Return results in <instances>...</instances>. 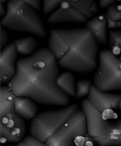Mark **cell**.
Returning <instances> with one entry per match:
<instances>
[{
	"mask_svg": "<svg viewBox=\"0 0 121 146\" xmlns=\"http://www.w3.org/2000/svg\"><path fill=\"white\" fill-rule=\"evenodd\" d=\"M91 82L89 80H80L77 82L76 87V98L82 99L89 94Z\"/></svg>",
	"mask_w": 121,
	"mask_h": 146,
	"instance_id": "cell-18",
	"label": "cell"
},
{
	"mask_svg": "<svg viewBox=\"0 0 121 146\" xmlns=\"http://www.w3.org/2000/svg\"><path fill=\"white\" fill-rule=\"evenodd\" d=\"M107 19V25L109 29H116L121 27V21H114L106 15Z\"/></svg>",
	"mask_w": 121,
	"mask_h": 146,
	"instance_id": "cell-23",
	"label": "cell"
},
{
	"mask_svg": "<svg viewBox=\"0 0 121 146\" xmlns=\"http://www.w3.org/2000/svg\"><path fill=\"white\" fill-rule=\"evenodd\" d=\"M79 110L78 106L73 104L63 109L39 113L31 123V135L45 143Z\"/></svg>",
	"mask_w": 121,
	"mask_h": 146,
	"instance_id": "cell-6",
	"label": "cell"
},
{
	"mask_svg": "<svg viewBox=\"0 0 121 146\" xmlns=\"http://www.w3.org/2000/svg\"><path fill=\"white\" fill-rule=\"evenodd\" d=\"M1 25L12 31L46 36L45 29L36 11L25 1L10 0Z\"/></svg>",
	"mask_w": 121,
	"mask_h": 146,
	"instance_id": "cell-3",
	"label": "cell"
},
{
	"mask_svg": "<svg viewBox=\"0 0 121 146\" xmlns=\"http://www.w3.org/2000/svg\"><path fill=\"white\" fill-rule=\"evenodd\" d=\"M116 1L114 0H100L99 2V6L101 8H107L109 7L112 4L115 3Z\"/></svg>",
	"mask_w": 121,
	"mask_h": 146,
	"instance_id": "cell-25",
	"label": "cell"
},
{
	"mask_svg": "<svg viewBox=\"0 0 121 146\" xmlns=\"http://www.w3.org/2000/svg\"><path fill=\"white\" fill-rule=\"evenodd\" d=\"M107 19L106 14L97 16L86 24V29L91 31L97 42L105 44L107 43Z\"/></svg>",
	"mask_w": 121,
	"mask_h": 146,
	"instance_id": "cell-12",
	"label": "cell"
},
{
	"mask_svg": "<svg viewBox=\"0 0 121 146\" xmlns=\"http://www.w3.org/2000/svg\"><path fill=\"white\" fill-rule=\"evenodd\" d=\"M109 44L112 53L121 60V31H109Z\"/></svg>",
	"mask_w": 121,
	"mask_h": 146,
	"instance_id": "cell-17",
	"label": "cell"
},
{
	"mask_svg": "<svg viewBox=\"0 0 121 146\" xmlns=\"http://www.w3.org/2000/svg\"><path fill=\"white\" fill-rule=\"evenodd\" d=\"M14 42L19 54L31 55L36 52L37 41L33 36L18 39L15 40Z\"/></svg>",
	"mask_w": 121,
	"mask_h": 146,
	"instance_id": "cell-15",
	"label": "cell"
},
{
	"mask_svg": "<svg viewBox=\"0 0 121 146\" xmlns=\"http://www.w3.org/2000/svg\"><path fill=\"white\" fill-rule=\"evenodd\" d=\"M59 70L50 49L42 48L18 60L16 73L7 87L17 97L30 98L46 105L68 106L69 96L58 87Z\"/></svg>",
	"mask_w": 121,
	"mask_h": 146,
	"instance_id": "cell-1",
	"label": "cell"
},
{
	"mask_svg": "<svg viewBox=\"0 0 121 146\" xmlns=\"http://www.w3.org/2000/svg\"><path fill=\"white\" fill-rule=\"evenodd\" d=\"M15 94L7 86L1 87V141L19 143L23 140L27 128L24 119L15 108Z\"/></svg>",
	"mask_w": 121,
	"mask_h": 146,
	"instance_id": "cell-5",
	"label": "cell"
},
{
	"mask_svg": "<svg viewBox=\"0 0 121 146\" xmlns=\"http://www.w3.org/2000/svg\"><path fill=\"white\" fill-rule=\"evenodd\" d=\"M22 141L28 146H47L45 143L36 139L31 135H27L24 137Z\"/></svg>",
	"mask_w": 121,
	"mask_h": 146,
	"instance_id": "cell-21",
	"label": "cell"
},
{
	"mask_svg": "<svg viewBox=\"0 0 121 146\" xmlns=\"http://www.w3.org/2000/svg\"><path fill=\"white\" fill-rule=\"evenodd\" d=\"M16 146H28L26 143H24L22 141H21V142H20V143H17V145Z\"/></svg>",
	"mask_w": 121,
	"mask_h": 146,
	"instance_id": "cell-27",
	"label": "cell"
},
{
	"mask_svg": "<svg viewBox=\"0 0 121 146\" xmlns=\"http://www.w3.org/2000/svg\"><path fill=\"white\" fill-rule=\"evenodd\" d=\"M115 3L108 7L106 15L114 21H121V3Z\"/></svg>",
	"mask_w": 121,
	"mask_h": 146,
	"instance_id": "cell-19",
	"label": "cell"
},
{
	"mask_svg": "<svg viewBox=\"0 0 121 146\" xmlns=\"http://www.w3.org/2000/svg\"><path fill=\"white\" fill-rule=\"evenodd\" d=\"M62 1L53 0L43 1V13L45 14H49L56 11L60 5Z\"/></svg>",
	"mask_w": 121,
	"mask_h": 146,
	"instance_id": "cell-20",
	"label": "cell"
},
{
	"mask_svg": "<svg viewBox=\"0 0 121 146\" xmlns=\"http://www.w3.org/2000/svg\"><path fill=\"white\" fill-rule=\"evenodd\" d=\"M119 109H120L121 111V99L120 101V104H119Z\"/></svg>",
	"mask_w": 121,
	"mask_h": 146,
	"instance_id": "cell-29",
	"label": "cell"
},
{
	"mask_svg": "<svg viewBox=\"0 0 121 146\" xmlns=\"http://www.w3.org/2000/svg\"><path fill=\"white\" fill-rule=\"evenodd\" d=\"M93 82L100 91L121 90V60L111 50H103L99 52V66Z\"/></svg>",
	"mask_w": 121,
	"mask_h": 146,
	"instance_id": "cell-7",
	"label": "cell"
},
{
	"mask_svg": "<svg viewBox=\"0 0 121 146\" xmlns=\"http://www.w3.org/2000/svg\"><path fill=\"white\" fill-rule=\"evenodd\" d=\"M0 2H2L3 4H5V3H7V0H1L0 1Z\"/></svg>",
	"mask_w": 121,
	"mask_h": 146,
	"instance_id": "cell-28",
	"label": "cell"
},
{
	"mask_svg": "<svg viewBox=\"0 0 121 146\" xmlns=\"http://www.w3.org/2000/svg\"><path fill=\"white\" fill-rule=\"evenodd\" d=\"M121 94H114L100 91L97 87L91 85L87 100L100 112L107 110L119 109Z\"/></svg>",
	"mask_w": 121,
	"mask_h": 146,
	"instance_id": "cell-10",
	"label": "cell"
},
{
	"mask_svg": "<svg viewBox=\"0 0 121 146\" xmlns=\"http://www.w3.org/2000/svg\"><path fill=\"white\" fill-rule=\"evenodd\" d=\"M48 44L58 64L64 68L84 74L97 67L99 46L86 28L52 29Z\"/></svg>",
	"mask_w": 121,
	"mask_h": 146,
	"instance_id": "cell-2",
	"label": "cell"
},
{
	"mask_svg": "<svg viewBox=\"0 0 121 146\" xmlns=\"http://www.w3.org/2000/svg\"><path fill=\"white\" fill-rule=\"evenodd\" d=\"M9 41V35L6 31L1 26V49L2 50L6 46V44Z\"/></svg>",
	"mask_w": 121,
	"mask_h": 146,
	"instance_id": "cell-22",
	"label": "cell"
},
{
	"mask_svg": "<svg viewBox=\"0 0 121 146\" xmlns=\"http://www.w3.org/2000/svg\"><path fill=\"white\" fill-rule=\"evenodd\" d=\"M86 117L88 133L100 146H121V119L108 121L89 102H82Z\"/></svg>",
	"mask_w": 121,
	"mask_h": 146,
	"instance_id": "cell-4",
	"label": "cell"
},
{
	"mask_svg": "<svg viewBox=\"0 0 121 146\" xmlns=\"http://www.w3.org/2000/svg\"><path fill=\"white\" fill-rule=\"evenodd\" d=\"M0 8H1V17H4V16L6 14V11L5 9V7H4V4H3L2 2H0Z\"/></svg>",
	"mask_w": 121,
	"mask_h": 146,
	"instance_id": "cell-26",
	"label": "cell"
},
{
	"mask_svg": "<svg viewBox=\"0 0 121 146\" xmlns=\"http://www.w3.org/2000/svg\"><path fill=\"white\" fill-rule=\"evenodd\" d=\"M87 132L85 113L79 110L45 143L47 146H74L76 138L84 136Z\"/></svg>",
	"mask_w": 121,
	"mask_h": 146,
	"instance_id": "cell-8",
	"label": "cell"
},
{
	"mask_svg": "<svg viewBox=\"0 0 121 146\" xmlns=\"http://www.w3.org/2000/svg\"><path fill=\"white\" fill-rule=\"evenodd\" d=\"M88 18L73 5L71 0L62 1L60 5L48 19L49 24L64 22L84 23Z\"/></svg>",
	"mask_w": 121,
	"mask_h": 146,
	"instance_id": "cell-11",
	"label": "cell"
},
{
	"mask_svg": "<svg viewBox=\"0 0 121 146\" xmlns=\"http://www.w3.org/2000/svg\"><path fill=\"white\" fill-rule=\"evenodd\" d=\"M56 84L58 87L68 96L76 97V84L72 73L67 72L61 74L58 77Z\"/></svg>",
	"mask_w": 121,
	"mask_h": 146,
	"instance_id": "cell-14",
	"label": "cell"
},
{
	"mask_svg": "<svg viewBox=\"0 0 121 146\" xmlns=\"http://www.w3.org/2000/svg\"><path fill=\"white\" fill-rule=\"evenodd\" d=\"M18 52L15 42L10 43L1 52V82L6 84L15 75Z\"/></svg>",
	"mask_w": 121,
	"mask_h": 146,
	"instance_id": "cell-9",
	"label": "cell"
},
{
	"mask_svg": "<svg viewBox=\"0 0 121 146\" xmlns=\"http://www.w3.org/2000/svg\"><path fill=\"white\" fill-rule=\"evenodd\" d=\"M25 1L35 10L39 11L41 9V2L39 0H27Z\"/></svg>",
	"mask_w": 121,
	"mask_h": 146,
	"instance_id": "cell-24",
	"label": "cell"
},
{
	"mask_svg": "<svg viewBox=\"0 0 121 146\" xmlns=\"http://www.w3.org/2000/svg\"><path fill=\"white\" fill-rule=\"evenodd\" d=\"M15 108L18 115L26 120L33 119L37 115V105L34 100L29 98L16 97Z\"/></svg>",
	"mask_w": 121,
	"mask_h": 146,
	"instance_id": "cell-13",
	"label": "cell"
},
{
	"mask_svg": "<svg viewBox=\"0 0 121 146\" xmlns=\"http://www.w3.org/2000/svg\"><path fill=\"white\" fill-rule=\"evenodd\" d=\"M71 2L88 19L92 18L97 13V3L94 0L71 1Z\"/></svg>",
	"mask_w": 121,
	"mask_h": 146,
	"instance_id": "cell-16",
	"label": "cell"
}]
</instances>
